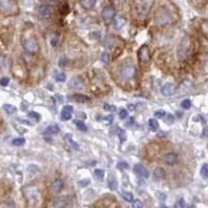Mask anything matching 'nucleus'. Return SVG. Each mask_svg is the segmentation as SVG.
<instances>
[{
  "label": "nucleus",
  "instance_id": "nucleus-1",
  "mask_svg": "<svg viewBox=\"0 0 208 208\" xmlns=\"http://www.w3.org/2000/svg\"><path fill=\"white\" fill-rule=\"evenodd\" d=\"M172 22L171 14L168 10L160 8L157 10V14L155 16V24L156 25H165Z\"/></svg>",
  "mask_w": 208,
  "mask_h": 208
},
{
  "label": "nucleus",
  "instance_id": "nucleus-2",
  "mask_svg": "<svg viewBox=\"0 0 208 208\" xmlns=\"http://www.w3.org/2000/svg\"><path fill=\"white\" fill-rule=\"evenodd\" d=\"M190 49V39L188 37H184L178 48V56L181 60H185L187 57L188 51Z\"/></svg>",
  "mask_w": 208,
  "mask_h": 208
},
{
  "label": "nucleus",
  "instance_id": "nucleus-3",
  "mask_svg": "<svg viewBox=\"0 0 208 208\" xmlns=\"http://www.w3.org/2000/svg\"><path fill=\"white\" fill-rule=\"evenodd\" d=\"M153 5V1H142V2H136V12L137 15L142 18L148 15L149 10H150V6Z\"/></svg>",
  "mask_w": 208,
  "mask_h": 208
},
{
  "label": "nucleus",
  "instance_id": "nucleus-4",
  "mask_svg": "<svg viewBox=\"0 0 208 208\" xmlns=\"http://www.w3.org/2000/svg\"><path fill=\"white\" fill-rule=\"evenodd\" d=\"M136 71L133 66H125L121 70V77L124 80H130L134 77Z\"/></svg>",
  "mask_w": 208,
  "mask_h": 208
},
{
  "label": "nucleus",
  "instance_id": "nucleus-5",
  "mask_svg": "<svg viewBox=\"0 0 208 208\" xmlns=\"http://www.w3.org/2000/svg\"><path fill=\"white\" fill-rule=\"evenodd\" d=\"M137 56L140 62H144V64L149 62V60H150V58H151V54H150V50H149L148 46H146V45L142 46V47L140 48V50H138Z\"/></svg>",
  "mask_w": 208,
  "mask_h": 208
},
{
  "label": "nucleus",
  "instance_id": "nucleus-6",
  "mask_svg": "<svg viewBox=\"0 0 208 208\" xmlns=\"http://www.w3.org/2000/svg\"><path fill=\"white\" fill-rule=\"evenodd\" d=\"M53 12V7L49 4H43L39 7V15L42 18H49Z\"/></svg>",
  "mask_w": 208,
  "mask_h": 208
},
{
  "label": "nucleus",
  "instance_id": "nucleus-7",
  "mask_svg": "<svg viewBox=\"0 0 208 208\" xmlns=\"http://www.w3.org/2000/svg\"><path fill=\"white\" fill-rule=\"evenodd\" d=\"M24 47H25V49L28 52H30V53H35V52L37 51V49H39V45H37V41H35V39L26 40L24 43Z\"/></svg>",
  "mask_w": 208,
  "mask_h": 208
},
{
  "label": "nucleus",
  "instance_id": "nucleus-8",
  "mask_svg": "<svg viewBox=\"0 0 208 208\" xmlns=\"http://www.w3.org/2000/svg\"><path fill=\"white\" fill-rule=\"evenodd\" d=\"M133 171L135 174H137L140 177H143V178H148L149 177V172L142 163H136L134 165V168H133Z\"/></svg>",
  "mask_w": 208,
  "mask_h": 208
},
{
  "label": "nucleus",
  "instance_id": "nucleus-9",
  "mask_svg": "<svg viewBox=\"0 0 208 208\" xmlns=\"http://www.w3.org/2000/svg\"><path fill=\"white\" fill-rule=\"evenodd\" d=\"M176 92V85H174V83H165V85L162 87V89H161V94H162L163 96H172L174 95Z\"/></svg>",
  "mask_w": 208,
  "mask_h": 208
},
{
  "label": "nucleus",
  "instance_id": "nucleus-10",
  "mask_svg": "<svg viewBox=\"0 0 208 208\" xmlns=\"http://www.w3.org/2000/svg\"><path fill=\"white\" fill-rule=\"evenodd\" d=\"M72 113H73V106H71V105H65L62 109V112H60L62 120H64V121L70 120L72 118Z\"/></svg>",
  "mask_w": 208,
  "mask_h": 208
},
{
  "label": "nucleus",
  "instance_id": "nucleus-11",
  "mask_svg": "<svg viewBox=\"0 0 208 208\" xmlns=\"http://www.w3.org/2000/svg\"><path fill=\"white\" fill-rule=\"evenodd\" d=\"M115 10L110 5L104 7V10H102V17H103L104 20H106V21L111 20V19L115 17Z\"/></svg>",
  "mask_w": 208,
  "mask_h": 208
},
{
  "label": "nucleus",
  "instance_id": "nucleus-12",
  "mask_svg": "<svg viewBox=\"0 0 208 208\" xmlns=\"http://www.w3.org/2000/svg\"><path fill=\"white\" fill-rule=\"evenodd\" d=\"M62 187H64V181H62V179H56L55 181L52 183L51 190L54 194H57V193H60V190H62Z\"/></svg>",
  "mask_w": 208,
  "mask_h": 208
},
{
  "label": "nucleus",
  "instance_id": "nucleus-13",
  "mask_svg": "<svg viewBox=\"0 0 208 208\" xmlns=\"http://www.w3.org/2000/svg\"><path fill=\"white\" fill-rule=\"evenodd\" d=\"M126 24V19L123 16H118L113 20V25H115V29H121L124 27V25Z\"/></svg>",
  "mask_w": 208,
  "mask_h": 208
},
{
  "label": "nucleus",
  "instance_id": "nucleus-14",
  "mask_svg": "<svg viewBox=\"0 0 208 208\" xmlns=\"http://www.w3.org/2000/svg\"><path fill=\"white\" fill-rule=\"evenodd\" d=\"M177 155L175 154V153H168V154L165 155V157H163V160H165V162L167 163V165H174V163H176V161H177Z\"/></svg>",
  "mask_w": 208,
  "mask_h": 208
},
{
  "label": "nucleus",
  "instance_id": "nucleus-15",
  "mask_svg": "<svg viewBox=\"0 0 208 208\" xmlns=\"http://www.w3.org/2000/svg\"><path fill=\"white\" fill-rule=\"evenodd\" d=\"M69 87H70V89H73V90L82 89L83 87L82 81H81L79 78H73L72 80L70 81V83H69Z\"/></svg>",
  "mask_w": 208,
  "mask_h": 208
},
{
  "label": "nucleus",
  "instance_id": "nucleus-16",
  "mask_svg": "<svg viewBox=\"0 0 208 208\" xmlns=\"http://www.w3.org/2000/svg\"><path fill=\"white\" fill-rule=\"evenodd\" d=\"M153 175H154V177L156 178V179L160 180V179H163L165 176V170L162 169V168H156V169L154 170V173H153Z\"/></svg>",
  "mask_w": 208,
  "mask_h": 208
},
{
  "label": "nucleus",
  "instance_id": "nucleus-17",
  "mask_svg": "<svg viewBox=\"0 0 208 208\" xmlns=\"http://www.w3.org/2000/svg\"><path fill=\"white\" fill-rule=\"evenodd\" d=\"M117 186H118L117 179H115V177L113 175H110L108 177V187L110 188L111 190H117Z\"/></svg>",
  "mask_w": 208,
  "mask_h": 208
},
{
  "label": "nucleus",
  "instance_id": "nucleus-18",
  "mask_svg": "<svg viewBox=\"0 0 208 208\" xmlns=\"http://www.w3.org/2000/svg\"><path fill=\"white\" fill-rule=\"evenodd\" d=\"M60 131V128L57 125H50L46 129V134H57Z\"/></svg>",
  "mask_w": 208,
  "mask_h": 208
},
{
  "label": "nucleus",
  "instance_id": "nucleus-19",
  "mask_svg": "<svg viewBox=\"0 0 208 208\" xmlns=\"http://www.w3.org/2000/svg\"><path fill=\"white\" fill-rule=\"evenodd\" d=\"M65 140L71 145V147H72L74 150H79V146L72 140V135H71V134H69V133L66 134V135H65Z\"/></svg>",
  "mask_w": 208,
  "mask_h": 208
},
{
  "label": "nucleus",
  "instance_id": "nucleus-20",
  "mask_svg": "<svg viewBox=\"0 0 208 208\" xmlns=\"http://www.w3.org/2000/svg\"><path fill=\"white\" fill-rule=\"evenodd\" d=\"M73 99L75 100V101L77 102H85L89 100V97H87V96H83V95H80V94H75V95H73Z\"/></svg>",
  "mask_w": 208,
  "mask_h": 208
},
{
  "label": "nucleus",
  "instance_id": "nucleus-21",
  "mask_svg": "<svg viewBox=\"0 0 208 208\" xmlns=\"http://www.w3.org/2000/svg\"><path fill=\"white\" fill-rule=\"evenodd\" d=\"M80 3H81V5H82L83 7L92 8V7H94V6H95L96 1H95V0H85V1H81Z\"/></svg>",
  "mask_w": 208,
  "mask_h": 208
},
{
  "label": "nucleus",
  "instance_id": "nucleus-22",
  "mask_svg": "<svg viewBox=\"0 0 208 208\" xmlns=\"http://www.w3.org/2000/svg\"><path fill=\"white\" fill-rule=\"evenodd\" d=\"M3 109L4 111H5L6 113H8V115H12V113L16 112V107L12 106V105H10V104H4L3 105Z\"/></svg>",
  "mask_w": 208,
  "mask_h": 208
},
{
  "label": "nucleus",
  "instance_id": "nucleus-23",
  "mask_svg": "<svg viewBox=\"0 0 208 208\" xmlns=\"http://www.w3.org/2000/svg\"><path fill=\"white\" fill-rule=\"evenodd\" d=\"M149 127L153 130V131H156L158 129V122L155 119H150L149 120Z\"/></svg>",
  "mask_w": 208,
  "mask_h": 208
},
{
  "label": "nucleus",
  "instance_id": "nucleus-24",
  "mask_svg": "<svg viewBox=\"0 0 208 208\" xmlns=\"http://www.w3.org/2000/svg\"><path fill=\"white\" fill-rule=\"evenodd\" d=\"M122 197H123L124 200L127 201V202H132V201H133V195L129 192L122 193Z\"/></svg>",
  "mask_w": 208,
  "mask_h": 208
},
{
  "label": "nucleus",
  "instance_id": "nucleus-25",
  "mask_svg": "<svg viewBox=\"0 0 208 208\" xmlns=\"http://www.w3.org/2000/svg\"><path fill=\"white\" fill-rule=\"evenodd\" d=\"M75 125H76L77 129L80 130V131H87V127L85 126V124L82 121H76L75 122Z\"/></svg>",
  "mask_w": 208,
  "mask_h": 208
},
{
  "label": "nucleus",
  "instance_id": "nucleus-26",
  "mask_svg": "<svg viewBox=\"0 0 208 208\" xmlns=\"http://www.w3.org/2000/svg\"><path fill=\"white\" fill-rule=\"evenodd\" d=\"M200 173H201V175H202L203 178L207 179V178H208V165H202Z\"/></svg>",
  "mask_w": 208,
  "mask_h": 208
},
{
  "label": "nucleus",
  "instance_id": "nucleus-27",
  "mask_svg": "<svg viewBox=\"0 0 208 208\" xmlns=\"http://www.w3.org/2000/svg\"><path fill=\"white\" fill-rule=\"evenodd\" d=\"M94 174H95L96 178H97L98 180H102V179H103V177H104V171H103V170H100V169L95 170Z\"/></svg>",
  "mask_w": 208,
  "mask_h": 208
},
{
  "label": "nucleus",
  "instance_id": "nucleus-28",
  "mask_svg": "<svg viewBox=\"0 0 208 208\" xmlns=\"http://www.w3.org/2000/svg\"><path fill=\"white\" fill-rule=\"evenodd\" d=\"M24 144H25V140H24V138H22V137L15 138V140H12V145H14V146H17V147L23 146Z\"/></svg>",
  "mask_w": 208,
  "mask_h": 208
},
{
  "label": "nucleus",
  "instance_id": "nucleus-29",
  "mask_svg": "<svg viewBox=\"0 0 208 208\" xmlns=\"http://www.w3.org/2000/svg\"><path fill=\"white\" fill-rule=\"evenodd\" d=\"M66 78H67V76L65 73H58L55 76L56 81H58V82H64V81H66Z\"/></svg>",
  "mask_w": 208,
  "mask_h": 208
},
{
  "label": "nucleus",
  "instance_id": "nucleus-30",
  "mask_svg": "<svg viewBox=\"0 0 208 208\" xmlns=\"http://www.w3.org/2000/svg\"><path fill=\"white\" fill-rule=\"evenodd\" d=\"M190 106H192V102H190V99H185L183 100V101L181 102V107L184 109H188L190 108Z\"/></svg>",
  "mask_w": 208,
  "mask_h": 208
},
{
  "label": "nucleus",
  "instance_id": "nucleus-31",
  "mask_svg": "<svg viewBox=\"0 0 208 208\" xmlns=\"http://www.w3.org/2000/svg\"><path fill=\"white\" fill-rule=\"evenodd\" d=\"M118 136L120 137V140H121L122 143L125 142V140H126V133H125V131H124L123 129H119V131H118Z\"/></svg>",
  "mask_w": 208,
  "mask_h": 208
},
{
  "label": "nucleus",
  "instance_id": "nucleus-32",
  "mask_svg": "<svg viewBox=\"0 0 208 208\" xmlns=\"http://www.w3.org/2000/svg\"><path fill=\"white\" fill-rule=\"evenodd\" d=\"M118 169H120V170L128 169V163L125 162V161H120V162H118Z\"/></svg>",
  "mask_w": 208,
  "mask_h": 208
},
{
  "label": "nucleus",
  "instance_id": "nucleus-33",
  "mask_svg": "<svg viewBox=\"0 0 208 208\" xmlns=\"http://www.w3.org/2000/svg\"><path fill=\"white\" fill-rule=\"evenodd\" d=\"M165 122L167 124H173L174 123V115H168L167 117L165 118Z\"/></svg>",
  "mask_w": 208,
  "mask_h": 208
},
{
  "label": "nucleus",
  "instance_id": "nucleus-34",
  "mask_svg": "<svg viewBox=\"0 0 208 208\" xmlns=\"http://www.w3.org/2000/svg\"><path fill=\"white\" fill-rule=\"evenodd\" d=\"M28 117L31 118V119L37 120V121H39L40 120V115L37 112H35V111H30V112L28 113Z\"/></svg>",
  "mask_w": 208,
  "mask_h": 208
},
{
  "label": "nucleus",
  "instance_id": "nucleus-35",
  "mask_svg": "<svg viewBox=\"0 0 208 208\" xmlns=\"http://www.w3.org/2000/svg\"><path fill=\"white\" fill-rule=\"evenodd\" d=\"M100 60H101V62H108V60H109V55L107 53H102L101 54V56H100Z\"/></svg>",
  "mask_w": 208,
  "mask_h": 208
},
{
  "label": "nucleus",
  "instance_id": "nucleus-36",
  "mask_svg": "<svg viewBox=\"0 0 208 208\" xmlns=\"http://www.w3.org/2000/svg\"><path fill=\"white\" fill-rule=\"evenodd\" d=\"M127 117H128L127 110H126V109H121V110H120V118H121L122 120H124V119H126Z\"/></svg>",
  "mask_w": 208,
  "mask_h": 208
},
{
  "label": "nucleus",
  "instance_id": "nucleus-37",
  "mask_svg": "<svg viewBox=\"0 0 208 208\" xmlns=\"http://www.w3.org/2000/svg\"><path fill=\"white\" fill-rule=\"evenodd\" d=\"M112 120H113V118H112V115H106V117L104 118L102 121L104 122L105 124H107V125H109V124L112 122Z\"/></svg>",
  "mask_w": 208,
  "mask_h": 208
},
{
  "label": "nucleus",
  "instance_id": "nucleus-38",
  "mask_svg": "<svg viewBox=\"0 0 208 208\" xmlns=\"http://www.w3.org/2000/svg\"><path fill=\"white\" fill-rule=\"evenodd\" d=\"M202 30H203V32L208 37V21H205V22L202 24Z\"/></svg>",
  "mask_w": 208,
  "mask_h": 208
},
{
  "label": "nucleus",
  "instance_id": "nucleus-39",
  "mask_svg": "<svg viewBox=\"0 0 208 208\" xmlns=\"http://www.w3.org/2000/svg\"><path fill=\"white\" fill-rule=\"evenodd\" d=\"M184 206H185V204H184L183 199H180V200L175 204V208H184Z\"/></svg>",
  "mask_w": 208,
  "mask_h": 208
},
{
  "label": "nucleus",
  "instance_id": "nucleus-40",
  "mask_svg": "<svg viewBox=\"0 0 208 208\" xmlns=\"http://www.w3.org/2000/svg\"><path fill=\"white\" fill-rule=\"evenodd\" d=\"M10 82V79L7 78V77H2L1 79H0V85H3V87H5V85H7V83Z\"/></svg>",
  "mask_w": 208,
  "mask_h": 208
},
{
  "label": "nucleus",
  "instance_id": "nucleus-41",
  "mask_svg": "<svg viewBox=\"0 0 208 208\" xmlns=\"http://www.w3.org/2000/svg\"><path fill=\"white\" fill-rule=\"evenodd\" d=\"M165 110H162V109H161V110H157L156 112H155V117L156 118H159V119H160V118H163L165 117Z\"/></svg>",
  "mask_w": 208,
  "mask_h": 208
},
{
  "label": "nucleus",
  "instance_id": "nucleus-42",
  "mask_svg": "<svg viewBox=\"0 0 208 208\" xmlns=\"http://www.w3.org/2000/svg\"><path fill=\"white\" fill-rule=\"evenodd\" d=\"M133 208H144V206H143V203L140 200H135L133 202Z\"/></svg>",
  "mask_w": 208,
  "mask_h": 208
},
{
  "label": "nucleus",
  "instance_id": "nucleus-43",
  "mask_svg": "<svg viewBox=\"0 0 208 208\" xmlns=\"http://www.w3.org/2000/svg\"><path fill=\"white\" fill-rule=\"evenodd\" d=\"M66 62H67V58L65 57H62L60 60V62H58V65H60V67H65L66 66Z\"/></svg>",
  "mask_w": 208,
  "mask_h": 208
},
{
  "label": "nucleus",
  "instance_id": "nucleus-44",
  "mask_svg": "<svg viewBox=\"0 0 208 208\" xmlns=\"http://www.w3.org/2000/svg\"><path fill=\"white\" fill-rule=\"evenodd\" d=\"M104 108H105V110H108V111L115 110V106H111V105H108V104H105L104 105Z\"/></svg>",
  "mask_w": 208,
  "mask_h": 208
},
{
  "label": "nucleus",
  "instance_id": "nucleus-45",
  "mask_svg": "<svg viewBox=\"0 0 208 208\" xmlns=\"http://www.w3.org/2000/svg\"><path fill=\"white\" fill-rule=\"evenodd\" d=\"M129 107H130V110H133V109H134V106H133V105H129Z\"/></svg>",
  "mask_w": 208,
  "mask_h": 208
},
{
  "label": "nucleus",
  "instance_id": "nucleus-46",
  "mask_svg": "<svg viewBox=\"0 0 208 208\" xmlns=\"http://www.w3.org/2000/svg\"><path fill=\"white\" fill-rule=\"evenodd\" d=\"M188 208H196V206L195 205H190V206H188Z\"/></svg>",
  "mask_w": 208,
  "mask_h": 208
},
{
  "label": "nucleus",
  "instance_id": "nucleus-47",
  "mask_svg": "<svg viewBox=\"0 0 208 208\" xmlns=\"http://www.w3.org/2000/svg\"><path fill=\"white\" fill-rule=\"evenodd\" d=\"M161 208H168V207H165V206H162V207H161Z\"/></svg>",
  "mask_w": 208,
  "mask_h": 208
}]
</instances>
